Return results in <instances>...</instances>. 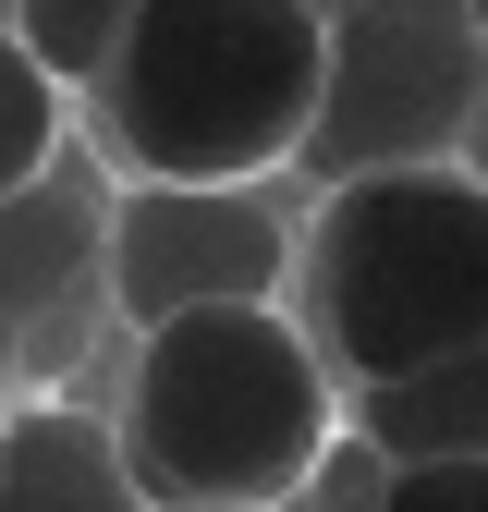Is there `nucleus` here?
Listing matches in <instances>:
<instances>
[{
	"label": "nucleus",
	"instance_id": "obj_2",
	"mask_svg": "<svg viewBox=\"0 0 488 512\" xmlns=\"http://www.w3.org/2000/svg\"><path fill=\"white\" fill-rule=\"evenodd\" d=\"M330 98V0H147L74 98L122 183H281Z\"/></svg>",
	"mask_w": 488,
	"mask_h": 512
},
{
	"label": "nucleus",
	"instance_id": "obj_1",
	"mask_svg": "<svg viewBox=\"0 0 488 512\" xmlns=\"http://www.w3.org/2000/svg\"><path fill=\"white\" fill-rule=\"evenodd\" d=\"M354 427V391L330 378L318 330L281 293L183 305L135 330L110 403V452L135 476V500L171 512H281L305 476L330 464V439Z\"/></svg>",
	"mask_w": 488,
	"mask_h": 512
},
{
	"label": "nucleus",
	"instance_id": "obj_12",
	"mask_svg": "<svg viewBox=\"0 0 488 512\" xmlns=\"http://www.w3.org/2000/svg\"><path fill=\"white\" fill-rule=\"evenodd\" d=\"M135 512H171V500H135Z\"/></svg>",
	"mask_w": 488,
	"mask_h": 512
},
{
	"label": "nucleus",
	"instance_id": "obj_4",
	"mask_svg": "<svg viewBox=\"0 0 488 512\" xmlns=\"http://www.w3.org/2000/svg\"><path fill=\"white\" fill-rule=\"evenodd\" d=\"M476 86H488L476 0H330V98L293 171L342 183L391 159H464Z\"/></svg>",
	"mask_w": 488,
	"mask_h": 512
},
{
	"label": "nucleus",
	"instance_id": "obj_11",
	"mask_svg": "<svg viewBox=\"0 0 488 512\" xmlns=\"http://www.w3.org/2000/svg\"><path fill=\"white\" fill-rule=\"evenodd\" d=\"M464 159L488 171V86H476V122H464Z\"/></svg>",
	"mask_w": 488,
	"mask_h": 512
},
{
	"label": "nucleus",
	"instance_id": "obj_3",
	"mask_svg": "<svg viewBox=\"0 0 488 512\" xmlns=\"http://www.w3.org/2000/svg\"><path fill=\"white\" fill-rule=\"evenodd\" d=\"M293 317L318 330L342 391L488 342V171L391 159L318 183L293 220Z\"/></svg>",
	"mask_w": 488,
	"mask_h": 512
},
{
	"label": "nucleus",
	"instance_id": "obj_6",
	"mask_svg": "<svg viewBox=\"0 0 488 512\" xmlns=\"http://www.w3.org/2000/svg\"><path fill=\"white\" fill-rule=\"evenodd\" d=\"M354 439L379 464H452L488 452V342L440 354V366H403V378H366L354 391Z\"/></svg>",
	"mask_w": 488,
	"mask_h": 512
},
{
	"label": "nucleus",
	"instance_id": "obj_14",
	"mask_svg": "<svg viewBox=\"0 0 488 512\" xmlns=\"http://www.w3.org/2000/svg\"><path fill=\"white\" fill-rule=\"evenodd\" d=\"M476 25H488V0H476Z\"/></svg>",
	"mask_w": 488,
	"mask_h": 512
},
{
	"label": "nucleus",
	"instance_id": "obj_9",
	"mask_svg": "<svg viewBox=\"0 0 488 512\" xmlns=\"http://www.w3.org/2000/svg\"><path fill=\"white\" fill-rule=\"evenodd\" d=\"M0 13H13V37H25L49 74L86 98V86L110 74V49L135 37V13H147V0H0Z\"/></svg>",
	"mask_w": 488,
	"mask_h": 512
},
{
	"label": "nucleus",
	"instance_id": "obj_10",
	"mask_svg": "<svg viewBox=\"0 0 488 512\" xmlns=\"http://www.w3.org/2000/svg\"><path fill=\"white\" fill-rule=\"evenodd\" d=\"M379 512H488V452H452V464H391V476H379Z\"/></svg>",
	"mask_w": 488,
	"mask_h": 512
},
{
	"label": "nucleus",
	"instance_id": "obj_13",
	"mask_svg": "<svg viewBox=\"0 0 488 512\" xmlns=\"http://www.w3.org/2000/svg\"><path fill=\"white\" fill-rule=\"evenodd\" d=\"M0 439H13V415H0Z\"/></svg>",
	"mask_w": 488,
	"mask_h": 512
},
{
	"label": "nucleus",
	"instance_id": "obj_7",
	"mask_svg": "<svg viewBox=\"0 0 488 512\" xmlns=\"http://www.w3.org/2000/svg\"><path fill=\"white\" fill-rule=\"evenodd\" d=\"M0 512H135V476L110 452V415H13L0 439Z\"/></svg>",
	"mask_w": 488,
	"mask_h": 512
},
{
	"label": "nucleus",
	"instance_id": "obj_8",
	"mask_svg": "<svg viewBox=\"0 0 488 512\" xmlns=\"http://www.w3.org/2000/svg\"><path fill=\"white\" fill-rule=\"evenodd\" d=\"M61 122H74V86H61L49 61L13 37V13H0V208H13L25 183H49V159H61Z\"/></svg>",
	"mask_w": 488,
	"mask_h": 512
},
{
	"label": "nucleus",
	"instance_id": "obj_5",
	"mask_svg": "<svg viewBox=\"0 0 488 512\" xmlns=\"http://www.w3.org/2000/svg\"><path fill=\"white\" fill-rule=\"evenodd\" d=\"M98 269L122 330L183 305H232V293H281L293 281V220L269 208V183H122V208L98 232Z\"/></svg>",
	"mask_w": 488,
	"mask_h": 512
}]
</instances>
